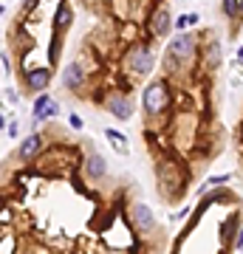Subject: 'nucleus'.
<instances>
[{
	"label": "nucleus",
	"instance_id": "obj_5",
	"mask_svg": "<svg viewBox=\"0 0 243 254\" xmlns=\"http://www.w3.org/2000/svg\"><path fill=\"white\" fill-rule=\"evenodd\" d=\"M31 116H34V127L37 125H43V122H48V119H54L60 116V102L51 99L48 93H37V99H34V108H31Z\"/></svg>",
	"mask_w": 243,
	"mask_h": 254
},
{
	"label": "nucleus",
	"instance_id": "obj_1",
	"mask_svg": "<svg viewBox=\"0 0 243 254\" xmlns=\"http://www.w3.org/2000/svg\"><path fill=\"white\" fill-rule=\"evenodd\" d=\"M170 105H172L170 79L167 76H159V79L147 82V88L142 91V108L147 113V119H159L162 113H167Z\"/></svg>",
	"mask_w": 243,
	"mask_h": 254
},
{
	"label": "nucleus",
	"instance_id": "obj_4",
	"mask_svg": "<svg viewBox=\"0 0 243 254\" xmlns=\"http://www.w3.org/2000/svg\"><path fill=\"white\" fill-rule=\"evenodd\" d=\"M102 105H105V110L108 113H113L116 119H122V122H127V119L133 116V99H130V93L127 91H110L102 96Z\"/></svg>",
	"mask_w": 243,
	"mask_h": 254
},
{
	"label": "nucleus",
	"instance_id": "obj_19",
	"mask_svg": "<svg viewBox=\"0 0 243 254\" xmlns=\"http://www.w3.org/2000/svg\"><path fill=\"white\" fill-rule=\"evenodd\" d=\"M0 130H6V119H3V113H0Z\"/></svg>",
	"mask_w": 243,
	"mask_h": 254
},
{
	"label": "nucleus",
	"instance_id": "obj_11",
	"mask_svg": "<svg viewBox=\"0 0 243 254\" xmlns=\"http://www.w3.org/2000/svg\"><path fill=\"white\" fill-rule=\"evenodd\" d=\"M74 26V9H71V3H60L57 6V11H54V31L57 34H65L68 28Z\"/></svg>",
	"mask_w": 243,
	"mask_h": 254
},
{
	"label": "nucleus",
	"instance_id": "obj_7",
	"mask_svg": "<svg viewBox=\"0 0 243 254\" xmlns=\"http://www.w3.org/2000/svg\"><path fill=\"white\" fill-rule=\"evenodd\" d=\"M150 31H153V37H167L172 28V11L167 9V6H156V9H150Z\"/></svg>",
	"mask_w": 243,
	"mask_h": 254
},
{
	"label": "nucleus",
	"instance_id": "obj_10",
	"mask_svg": "<svg viewBox=\"0 0 243 254\" xmlns=\"http://www.w3.org/2000/svg\"><path fill=\"white\" fill-rule=\"evenodd\" d=\"M85 175H88L90 181H99V178H105V173H108V161L102 158L99 153H88V158H85Z\"/></svg>",
	"mask_w": 243,
	"mask_h": 254
},
{
	"label": "nucleus",
	"instance_id": "obj_12",
	"mask_svg": "<svg viewBox=\"0 0 243 254\" xmlns=\"http://www.w3.org/2000/svg\"><path fill=\"white\" fill-rule=\"evenodd\" d=\"M130 218H133V223H136V229H139V232H150V229L156 226L153 212L144 206V203H136L133 212H130Z\"/></svg>",
	"mask_w": 243,
	"mask_h": 254
},
{
	"label": "nucleus",
	"instance_id": "obj_8",
	"mask_svg": "<svg viewBox=\"0 0 243 254\" xmlns=\"http://www.w3.org/2000/svg\"><path fill=\"white\" fill-rule=\"evenodd\" d=\"M45 150V138H43V133H31V136H26L23 141H20V147H17V158L20 161H26V164H31V161H37V155Z\"/></svg>",
	"mask_w": 243,
	"mask_h": 254
},
{
	"label": "nucleus",
	"instance_id": "obj_15",
	"mask_svg": "<svg viewBox=\"0 0 243 254\" xmlns=\"http://www.w3.org/2000/svg\"><path fill=\"white\" fill-rule=\"evenodd\" d=\"M68 122H71V127H74V130H82V125H85V122H82V119L77 116V113H74V116L68 119Z\"/></svg>",
	"mask_w": 243,
	"mask_h": 254
},
{
	"label": "nucleus",
	"instance_id": "obj_14",
	"mask_svg": "<svg viewBox=\"0 0 243 254\" xmlns=\"http://www.w3.org/2000/svg\"><path fill=\"white\" fill-rule=\"evenodd\" d=\"M105 136H108L110 141H113V147H116V150H119L122 155L127 153V147H125V136H119L116 130H105Z\"/></svg>",
	"mask_w": 243,
	"mask_h": 254
},
{
	"label": "nucleus",
	"instance_id": "obj_21",
	"mask_svg": "<svg viewBox=\"0 0 243 254\" xmlns=\"http://www.w3.org/2000/svg\"><path fill=\"white\" fill-rule=\"evenodd\" d=\"M82 3H93V0H82Z\"/></svg>",
	"mask_w": 243,
	"mask_h": 254
},
{
	"label": "nucleus",
	"instance_id": "obj_17",
	"mask_svg": "<svg viewBox=\"0 0 243 254\" xmlns=\"http://www.w3.org/2000/svg\"><path fill=\"white\" fill-rule=\"evenodd\" d=\"M17 130H20L17 122H14V125H6V133H9V136H17Z\"/></svg>",
	"mask_w": 243,
	"mask_h": 254
},
{
	"label": "nucleus",
	"instance_id": "obj_20",
	"mask_svg": "<svg viewBox=\"0 0 243 254\" xmlns=\"http://www.w3.org/2000/svg\"><path fill=\"white\" fill-rule=\"evenodd\" d=\"M238 235H241V237H238V246L243 249V232H238Z\"/></svg>",
	"mask_w": 243,
	"mask_h": 254
},
{
	"label": "nucleus",
	"instance_id": "obj_2",
	"mask_svg": "<svg viewBox=\"0 0 243 254\" xmlns=\"http://www.w3.org/2000/svg\"><path fill=\"white\" fill-rule=\"evenodd\" d=\"M125 68L133 76H150L156 68V51L150 43H133L125 54Z\"/></svg>",
	"mask_w": 243,
	"mask_h": 254
},
{
	"label": "nucleus",
	"instance_id": "obj_9",
	"mask_svg": "<svg viewBox=\"0 0 243 254\" xmlns=\"http://www.w3.org/2000/svg\"><path fill=\"white\" fill-rule=\"evenodd\" d=\"M23 85H26L28 93H43L51 85V68H31L23 76Z\"/></svg>",
	"mask_w": 243,
	"mask_h": 254
},
{
	"label": "nucleus",
	"instance_id": "obj_18",
	"mask_svg": "<svg viewBox=\"0 0 243 254\" xmlns=\"http://www.w3.org/2000/svg\"><path fill=\"white\" fill-rule=\"evenodd\" d=\"M23 6H26V11H31V6H34V0H26Z\"/></svg>",
	"mask_w": 243,
	"mask_h": 254
},
{
	"label": "nucleus",
	"instance_id": "obj_13",
	"mask_svg": "<svg viewBox=\"0 0 243 254\" xmlns=\"http://www.w3.org/2000/svg\"><path fill=\"white\" fill-rule=\"evenodd\" d=\"M224 14L229 20H238L241 17V3L238 0H224Z\"/></svg>",
	"mask_w": 243,
	"mask_h": 254
},
{
	"label": "nucleus",
	"instance_id": "obj_3",
	"mask_svg": "<svg viewBox=\"0 0 243 254\" xmlns=\"http://www.w3.org/2000/svg\"><path fill=\"white\" fill-rule=\"evenodd\" d=\"M201 51V43H198V34H189V31H181L175 34L167 43V54L175 57L178 63H189V60H195Z\"/></svg>",
	"mask_w": 243,
	"mask_h": 254
},
{
	"label": "nucleus",
	"instance_id": "obj_16",
	"mask_svg": "<svg viewBox=\"0 0 243 254\" xmlns=\"http://www.w3.org/2000/svg\"><path fill=\"white\" fill-rule=\"evenodd\" d=\"M187 28V17H178L175 20V31H184Z\"/></svg>",
	"mask_w": 243,
	"mask_h": 254
},
{
	"label": "nucleus",
	"instance_id": "obj_6",
	"mask_svg": "<svg viewBox=\"0 0 243 254\" xmlns=\"http://www.w3.org/2000/svg\"><path fill=\"white\" fill-rule=\"evenodd\" d=\"M60 79H63L65 91H71V93H82L85 82H88V73H85L82 63H68V65L63 68V73H60Z\"/></svg>",
	"mask_w": 243,
	"mask_h": 254
}]
</instances>
